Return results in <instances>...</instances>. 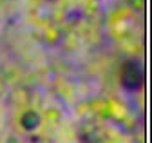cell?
Listing matches in <instances>:
<instances>
[{"label":"cell","mask_w":152,"mask_h":143,"mask_svg":"<svg viewBox=\"0 0 152 143\" xmlns=\"http://www.w3.org/2000/svg\"><path fill=\"white\" fill-rule=\"evenodd\" d=\"M121 82L127 89H140L143 83V73L141 67L136 62H127L121 73Z\"/></svg>","instance_id":"obj_1"}]
</instances>
